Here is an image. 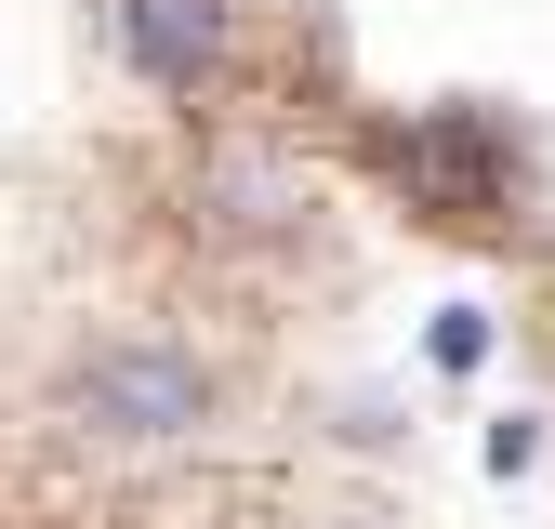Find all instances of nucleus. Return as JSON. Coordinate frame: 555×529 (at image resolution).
I'll use <instances>...</instances> for the list:
<instances>
[{"mask_svg":"<svg viewBox=\"0 0 555 529\" xmlns=\"http://www.w3.org/2000/svg\"><path fill=\"white\" fill-rule=\"evenodd\" d=\"M53 424L93 437V450H172V437L212 424V371H198L185 345H146V331H132V345H93L53 384Z\"/></svg>","mask_w":555,"mask_h":529,"instance_id":"f257e3e1","label":"nucleus"},{"mask_svg":"<svg viewBox=\"0 0 555 529\" xmlns=\"http://www.w3.org/2000/svg\"><path fill=\"white\" fill-rule=\"evenodd\" d=\"M384 172L424 198V212H450V225H490L516 198V146H503V119H476V106H437V119L384 132Z\"/></svg>","mask_w":555,"mask_h":529,"instance_id":"f03ea898","label":"nucleus"},{"mask_svg":"<svg viewBox=\"0 0 555 529\" xmlns=\"http://www.w3.org/2000/svg\"><path fill=\"white\" fill-rule=\"evenodd\" d=\"M119 53H132V80L198 106L225 80V53H238V0H119Z\"/></svg>","mask_w":555,"mask_h":529,"instance_id":"7ed1b4c3","label":"nucleus"},{"mask_svg":"<svg viewBox=\"0 0 555 529\" xmlns=\"http://www.w3.org/2000/svg\"><path fill=\"white\" fill-rule=\"evenodd\" d=\"M476 358H490V318L450 305V318H437V371H476Z\"/></svg>","mask_w":555,"mask_h":529,"instance_id":"20e7f679","label":"nucleus"}]
</instances>
